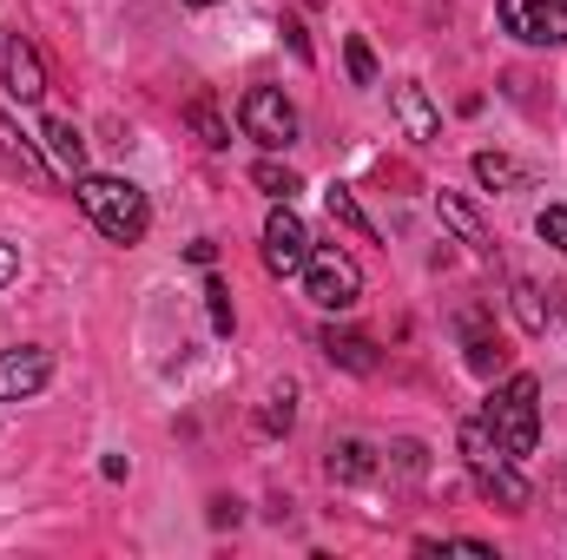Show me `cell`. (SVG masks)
Listing matches in <instances>:
<instances>
[{
    "label": "cell",
    "mask_w": 567,
    "mask_h": 560,
    "mask_svg": "<svg viewBox=\"0 0 567 560\" xmlns=\"http://www.w3.org/2000/svg\"><path fill=\"white\" fill-rule=\"evenodd\" d=\"M251 178H258V191H271L278 205H290V198L303 191V178H297L290 165H278V158H258V165H251Z\"/></svg>",
    "instance_id": "7402d4cb"
},
{
    "label": "cell",
    "mask_w": 567,
    "mask_h": 560,
    "mask_svg": "<svg viewBox=\"0 0 567 560\" xmlns=\"http://www.w3.org/2000/svg\"><path fill=\"white\" fill-rule=\"evenodd\" d=\"M462 462H468V475H475V488H482L488 501H502L508 515H522V508H528V481L515 475V455L495 442L488 416L462 422Z\"/></svg>",
    "instance_id": "7a4b0ae2"
},
{
    "label": "cell",
    "mask_w": 567,
    "mask_h": 560,
    "mask_svg": "<svg viewBox=\"0 0 567 560\" xmlns=\"http://www.w3.org/2000/svg\"><path fill=\"white\" fill-rule=\"evenodd\" d=\"M185 7H218V0H185Z\"/></svg>",
    "instance_id": "f1b7e54d"
},
{
    "label": "cell",
    "mask_w": 567,
    "mask_h": 560,
    "mask_svg": "<svg viewBox=\"0 0 567 560\" xmlns=\"http://www.w3.org/2000/svg\"><path fill=\"white\" fill-rule=\"evenodd\" d=\"M377 468H383V462H377V448H370L363 435H337L330 455H323V475H330V481H370Z\"/></svg>",
    "instance_id": "9a60e30c"
},
{
    "label": "cell",
    "mask_w": 567,
    "mask_h": 560,
    "mask_svg": "<svg viewBox=\"0 0 567 560\" xmlns=\"http://www.w3.org/2000/svg\"><path fill=\"white\" fill-rule=\"evenodd\" d=\"M265 271L271 278H303V265H310V231H303V218L290 211V205H278L271 218H265Z\"/></svg>",
    "instance_id": "52a82bcc"
},
{
    "label": "cell",
    "mask_w": 567,
    "mask_h": 560,
    "mask_svg": "<svg viewBox=\"0 0 567 560\" xmlns=\"http://www.w3.org/2000/svg\"><path fill=\"white\" fill-rule=\"evenodd\" d=\"M317 350H323L337 370H350V376H377V370H383L377 343H370V336H357V330H323V336H317Z\"/></svg>",
    "instance_id": "4fadbf2b"
},
{
    "label": "cell",
    "mask_w": 567,
    "mask_h": 560,
    "mask_svg": "<svg viewBox=\"0 0 567 560\" xmlns=\"http://www.w3.org/2000/svg\"><path fill=\"white\" fill-rule=\"evenodd\" d=\"M482 416H488L495 442H502L515 462H522V455H535V442H542V383L515 370V376L495 390V403H488Z\"/></svg>",
    "instance_id": "3957f363"
},
{
    "label": "cell",
    "mask_w": 567,
    "mask_h": 560,
    "mask_svg": "<svg viewBox=\"0 0 567 560\" xmlns=\"http://www.w3.org/2000/svg\"><path fill=\"white\" fill-rule=\"evenodd\" d=\"M303 297H310L317 310H350V303L363 297V271H357V258H350V251H337V245H310Z\"/></svg>",
    "instance_id": "277c9868"
},
{
    "label": "cell",
    "mask_w": 567,
    "mask_h": 560,
    "mask_svg": "<svg viewBox=\"0 0 567 560\" xmlns=\"http://www.w3.org/2000/svg\"><path fill=\"white\" fill-rule=\"evenodd\" d=\"M290 422H297V383H278L265 403H258V435H290Z\"/></svg>",
    "instance_id": "ac0fdd59"
},
{
    "label": "cell",
    "mask_w": 567,
    "mask_h": 560,
    "mask_svg": "<svg viewBox=\"0 0 567 560\" xmlns=\"http://www.w3.org/2000/svg\"><path fill=\"white\" fill-rule=\"evenodd\" d=\"M475 178H482L488 191H515V185H522L528 172H522V165H515L508 152H475Z\"/></svg>",
    "instance_id": "44dd1931"
},
{
    "label": "cell",
    "mask_w": 567,
    "mask_h": 560,
    "mask_svg": "<svg viewBox=\"0 0 567 560\" xmlns=\"http://www.w3.org/2000/svg\"><path fill=\"white\" fill-rule=\"evenodd\" d=\"M47 158H53V172H66V178H86V139H80V126L73 120H47Z\"/></svg>",
    "instance_id": "2e32d148"
},
{
    "label": "cell",
    "mask_w": 567,
    "mask_h": 560,
    "mask_svg": "<svg viewBox=\"0 0 567 560\" xmlns=\"http://www.w3.org/2000/svg\"><path fill=\"white\" fill-rule=\"evenodd\" d=\"M508 303H515V323L528 330V336H548V317H555V303H548V290L528 278L508 283Z\"/></svg>",
    "instance_id": "e0dca14e"
},
{
    "label": "cell",
    "mask_w": 567,
    "mask_h": 560,
    "mask_svg": "<svg viewBox=\"0 0 567 560\" xmlns=\"http://www.w3.org/2000/svg\"><path fill=\"white\" fill-rule=\"evenodd\" d=\"M238 126H245V139H258L265 152H284V145H297V106L284 100V86H251L238 100Z\"/></svg>",
    "instance_id": "5b68a950"
},
{
    "label": "cell",
    "mask_w": 567,
    "mask_h": 560,
    "mask_svg": "<svg viewBox=\"0 0 567 560\" xmlns=\"http://www.w3.org/2000/svg\"><path fill=\"white\" fill-rule=\"evenodd\" d=\"M535 231H542V245H555L567 258V205H548V211L535 218Z\"/></svg>",
    "instance_id": "d4e9b609"
},
{
    "label": "cell",
    "mask_w": 567,
    "mask_h": 560,
    "mask_svg": "<svg viewBox=\"0 0 567 560\" xmlns=\"http://www.w3.org/2000/svg\"><path fill=\"white\" fill-rule=\"evenodd\" d=\"M73 198H80V211L100 225V238H113V245H140L145 231H152V205H145V191L133 178L86 172V178L73 185Z\"/></svg>",
    "instance_id": "6da1fadb"
},
{
    "label": "cell",
    "mask_w": 567,
    "mask_h": 560,
    "mask_svg": "<svg viewBox=\"0 0 567 560\" xmlns=\"http://www.w3.org/2000/svg\"><path fill=\"white\" fill-rule=\"evenodd\" d=\"M462 350H468V370H475V376H502V370H508L502 330H488L475 310H462Z\"/></svg>",
    "instance_id": "7c38bea8"
},
{
    "label": "cell",
    "mask_w": 567,
    "mask_h": 560,
    "mask_svg": "<svg viewBox=\"0 0 567 560\" xmlns=\"http://www.w3.org/2000/svg\"><path fill=\"white\" fill-rule=\"evenodd\" d=\"M0 80H7V93L20 106H40L47 100V66H40V53H33L27 33H7L0 40Z\"/></svg>",
    "instance_id": "9c48e42d"
},
{
    "label": "cell",
    "mask_w": 567,
    "mask_h": 560,
    "mask_svg": "<svg viewBox=\"0 0 567 560\" xmlns=\"http://www.w3.org/2000/svg\"><path fill=\"white\" fill-rule=\"evenodd\" d=\"M53 383V350L40 343H20V350H0V403H27Z\"/></svg>",
    "instance_id": "ba28073f"
},
{
    "label": "cell",
    "mask_w": 567,
    "mask_h": 560,
    "mask_svg": "<svg viewBox=\"0 0 567 560\" xmlns=\"http://www.w3.org/2000/svg\"><path fill=\"white\" fill-rule=\"evenodd\" d=\"M185 126H192L198 139L212 145V152H225V145H231V126H225V113H218V106H212L205 93H198V100L185 106Z\"/></svg>",
    "instance_id": "ffe728a7"
},
{
    "label": "cell",
    "mask_w": 567,
    "mask_h": 560,
    "mask_svg": "<svg viewBox=\"0 0 567 560\" xmlns=\"http://www.w3.org/2000/svg\"><path fill=\"white\" fill-rule=\"evenodd\" d=\"M548 303H555V317L567 323V290H548Z\"/></svg>",
    "instance_id": "83f0119b"
},
{
    "label": "cell",
    "mask_w": 567,
    "mask_h": 560,
    "mask_svg": "<svg viewBox=\"0 0 567 560\" xmlns=\"http://www.w3.org/2000/svg\"><path fill=\"white\" fill-rule=\"evenodd\" d=\"M0 165H7L20 185H33V191H47V185H53V158H47L40 145L13 126V113H7V106H0Z\"/></svg>",
    "instance_id": "30bf717a"
},
{
    "label": "cell",
    "mask_w": 567,
    "mask_h": 560,
    "mask_svg": "<svg viewBox=\"0 0 567 560\" xmlns=\"http://www.w3.org/2000/svg\"><path fill=\"white\" fill-rule=\"evenodd\" d=\"M205 310H212V330H218V336H231V290H225L218 278L205 283Z\"/></svg>",
    "instance_id": "cb8c5ba5"
},
{
    "label": "cell",
    "mask_w": 567,
    "mask_h": 560,
    "mask_svg": "<svg viewBox=\"0 0 567 560\" xmlns=\"http://www.w3.org/2000/svg\"><path fill=\"white\" fill-rule=\"evenodd\" d=\"M343 66H350V80H357V86H377V53H370V40H357V33H350V40H343Z\"/></svg>",
    "instance_id": "603a6c76"
},
{
    "label": "cell",
    "mask_w": 567,
    "mask_h": 560,
    "mask_svg": "<svg viewBox=\"0 0 567 560\" xmlns=\"http://www.w3.org/2000/svg\"><path fill=\"white\" fill-rule=\"evenodd\" d=\"M323 205H330V218H337L343 231H357L363 245H377V225L363 218V205H357V191H350V185H330V191H323Z\"/></svg>",
    "instance_id": "d6986e66"
},
{
    "label": "cell",
    "mask_w": 567,
    "mask_h": 560,
    "mask_svg": "<svg viewBox=\"0 0 567 560\" xmlns=\"http://www.w3.org/2000/svg\"><path fill=\"white\" fill-rule=\"evenodd\" d=\"M495 13L522 46H561L567 40V0H495Z\"/></svg>",
    "instance_id": "8992f818"
},
{
    "label": "cell",
    "mask_w": 567,
    "mask_h": 560,
    "mask_svg": "<svg viewBox=\"0 0 567 560\" xmlns=\"http://www.w3.org/2000/svg\"><path fill=\"white\" fill-rule=\"evenodd\" d=\"M297 7H323V0H297Z\"/></svg>",
    "instance_id": "f546056e"
},
{
    "label": "cell",
    "mask_w": 567,
    "mask_h": 560,
    "mask_svg": "<svg viewBox=\"0 0 567 560\" xmlns=\"http://www.w3.org/2000/svg\"><path fill=\"white\" fill-rule=\"evenodd\" d=\"M390 462H396L410 481H416V475L429 468V462H423V442H410V435H403V442H390Z\"/></svg>",
    "instance_id": "484cf974"
},
{
    "label": "cell",
    "mask_w": 567,
    "mask_h": 560,
    "mask_svg": "<svg viewBox=\"0 0 567 560\" xmlns=\"http://www.w3.org/2000/svg\"><path fill=\"white\" fill-rule=\"evenodd\" d=\"M435 211H442V225L475 251V258H495V238H488V225L475 218V205L468 198H455V191H435Z\"/></svg>",
    "instance_id": "5bb4252c"
},
{
    "label": "cell",
    "mask_w": 567,
    "mask_h": 560,
    "mask_svg": "<svg viewBox=\"0 0 567 560\" xmlns=\"http://www.w3.org/2000/svg\"><path fill=\"white\" fill-rule=\"evenodd\" d=\"M20 278V251H13V245H0V283H13Z\"/></svg>",
    "instance_id": "4316f807"
},
{
    "label": "cell",
    "mask_w": 567,
    "mask_h": 560,
    "mask_svg": "<svg viewBox=\"0 0 567 560\" xmlns=\"http://www.w3.org/2000/svg\"><path fill=\"white\" fill-rule=\"evenodd\" d=\"M390 106H396L403 133H410L416 145H435V139H442V113H435V100H429L416 80H396V86H390Z\"/></svg>",
    "instance_id": "8fae6325"
}]
</instances>
